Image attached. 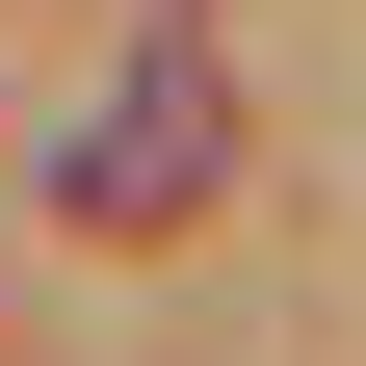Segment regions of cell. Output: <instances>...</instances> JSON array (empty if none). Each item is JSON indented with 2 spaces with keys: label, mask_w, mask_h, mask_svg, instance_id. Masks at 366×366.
<instances>
[{
  "label": "cell",
  "mask_w": 366,
  "mask_h": 366,
  "mask_svg": "<svg viewBox=\"0 0 366 366\" xmlns=\"http://www.w3.org/2000/svg\"><path fill=\"white\" fill-rule=\"evenodd\" d=\"M183 183H209V79H131V131L79 157V209H105V236H157Z\"/></svg>",
  "instance_id": "6da1fadb"
}]
</instances>
